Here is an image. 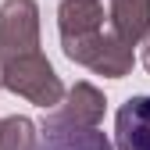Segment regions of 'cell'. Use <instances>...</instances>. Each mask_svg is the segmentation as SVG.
<instances>
[{"mask_svg":"<svg viewBox=\"0 0 150 150\" xmlns=\"http://www.w3.org/2000/svg\"><path fill=\"white\" fill-rule=\"evenodd\" d=\"M0 82H4V89L25 97L29 104L43 107V111H54L68 93L61 75L54 71V64L43 54H29V57H14L7 64H0Z\"/></svg>","mask_w":150,"mask_h":150,"instance_id":"1","label":"cell"},{"mask_svg":"<svg viewBox=\"0 0 150 150\" xmlns=\"http://www.w3.org/2000/svg\"><path fill=\"white\" fill-rule=\"evenodd\" d=\"M40 54V7L36 0L0 4V64Z\"/></svg>","mask_w":150,"mask_h":150,"instance_id":"2","label":"cell"},{"mask_svg":"<svg viewBox=\"0 0 150 150\" xmlns=\"http://www.w3.org/2000/svg\"><path fill=\"white\" fill-rule=\"evenodd\" d=\"M64 57L75 61V64H82V68H89V71H97V75H107V79H125V75L132 71V61H136L132 47L122 43L111 29L100 32V36H93L89 43L68 50Z\"/></svg>","mask_w":150,"mask_h":150,"instance_id":"3","label":"cell"},{"mask_svg":"<svg viewBox=\"0 0 150 150\" xmlns=\"http://www.w3.org/2000/svg\"><path fill=\"white\" fill-rule=\"evenodd\" d=\"M104 93L97 86H89V82H75L68 93H64V100L47 111V118L43 125H71V129H97L100 118H104Z\"/></svg>","mask_w":150,"mask_h":150,"instance_id":"4","label":"cell"},{"mask_svg":"<svg viewBox=\"0 0 150 150\" xmlns=\"http://www.w3.org/2000/svg\"><path fill=\"white\" fill-rule=\"evenodd\" d=\"M57 32L61 50H75L104 32V4L100 0H61L57 7Z\"/></svg>","mask_w":150,"mask_h":150,"instance_id":"5","label":"cell"},{"mask_svg":"<svg viewBox=\"0 0 150 150\" xmlns=\"http://www.w3.org/2000/svg\"><path fill=\"white\" fill-rule=\"evenodd\" d=\"M115 146L118 150H150V93L129 97L115 115Z\"/></svg>","mask_w":150,"mask_h":150,"instance_id":"6","label":"cell"},{"mask_svg":"<svg viewBox=\"0 0 150 150\" xmlns=\"http://www.w3.org/2000/svg\"><path fill=\"white\" fill-rule=\"evenodd\" d=\"M111 32L136 47L150 36V0H111Z\"/></svg>","mask_w":150,"mask_h":150,"instance_id":"7","label":"cell"},{"mask_svg":"<svg viewBox=\"0 0 150 150\" xmlns=\"http://www.w3.org/2000/svg\"><path fill=\"white\" fill-rule=\"evenodd\" d=\"M36 150H115L100 129H71V125H40Z\"/></svg>","mask_w":150,"mask_h":150,"instance_id":"8","label":"cell"},{"mask_svg":"<svg viewBox=\"0 0 150 150\" xmlns=\"http://www.w3.org/2000/svg\"><path fill=\"white\" fill-rule=\"evenodd\" d=\"M40 143V125L25 115L0 118V150H36Z\"/></svg>","mask_w":150,"mask_h":150,"instance_id":"9","label":"cell"},{"mask_svg":"<svg viewBox=\"0 0 150 150\" xmlns=\"http://www.w3.org/2000/svg\"><path fill=\"white\" fill-rule=\"evenodd\" d=\"M143 68L150 71V36H146V40H143Z\"/></svg>","mask_w":150,"mask_h":150,"instance_id":"10","label":"cell"},{"mask_svg":"<svg viewBox=\"0 0 150 150\" xmlns=\"http://www.w3.org/2000/svg\"><path fill=\"white\" fill-rule=\"evenodd\" d=\"M0 86H4V82H0Z\"/></svg>","mask_w":150,"mask_h":150,"instance_id":"11","label":"cell"}]
</instances>
